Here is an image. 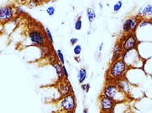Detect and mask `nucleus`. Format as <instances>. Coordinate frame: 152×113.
Returning <instances> with one entry per match:
<instances>
[{"instance_id": "f257e3e1", "label": "nucleus", "mask_w": 152, "mask_h": 113, "mask_svg": "<svg viewBox=\"0 0 152 113\" xmlns=\"http://www.w3.org/2000/svg\"><path fill=\"white\" fill-rule=\"evenodd\" d=\"M127 65L122 59L115 60L112 64L108 72V76L112 79H120L124 75Z\"/></svg>"}, {"instance_id": "f03ea898", "label": "nucleus", "mask_w": 152, "mask_h": 113, "mask_svg": "<svg viewBox=\"0 0 152 113\" xmlns=\"http://www.w3.org/2000/svg\"><path fill=\"white\" fill-rule=\"evenodd\" d=\"M103 94L115 102H119L125 99V94L119 90L116 83H109L105 86Z\"/></svg>"}, {"instance_id": "7ed1b4c3", "label": "nucleus", "mask_w": 152, "mask_h": 113, "mask_svg": "<svg viewBox=\"0 0 152 113\" xmlns=\"http://www.w3.org/2000/svg\"><path fill=\"white\" fill-rule=\"evenodd\" d=\"M137 44V40L136 38L135 35L133 33H129L123 40L121 46L123 50L125 51H129L133 49H135Z\"/></svg>"}, {"instance_id": "20e7f679", "label": "nucleus", "mask_w": 152, "mask_h": 113, "mask_svg": "<svg viewBox=\"0 0 152 113\" xmlns=\"http://www.w3.org/2000/svg\"><path fill=\"white\" fill-rule=\"evenodd\" d=\"M122 60L124 61L126 65L133 66L134 65H136L140 60V57L139 56L138 53L135 49L133 50L126 51L124 53Z\"/></svg>"}, {"instance_id": "39448f33", "label": "nucleus", "mask_w": 152, "mask_h": 113, "mask_svg": "<svg viewBox=\"0 0 152 113\" xmlns=\"http://www.w3.org/2000/svg\"><path fill=\"white\" fill-rule=\"evenodd\" d=\"M61 106L64 110L73 111L75 108V99L73 94H68L61 101Z\"/></svg>"}, {"instance_id": "423d86ee", "label": "nucleus", "mask_w": 152, "mask_h": 113, "mask_svg": "<svg viewBox=\"0 0 152 113\" xmlns=\"http://www.w3.org/2000/svg\"><path fill=\"white\" fill-rule=\"evenodd\" d=\"M139 24V19L137 17H130L125 20L123 24V30L125 33H132L135 31L137 25Z\"/></svg>"}, {"instance_id": "0eeeda50", "label": "nucleus", "mask_w": 152, "mask_h": 113, "mask_svg": "<svg viewBox=\"0 0 152 113\" xmlns=\"http://www.w3.org/2000/svg\"><path fill=\"white\" fill-rule=\"evenodd\" d=\"M100 103H101V110L104 113L110 112L113 110L114 106H115V102L113 99L108 98V97L105 96V95L101 97Z\"/></svg>"}, {"instance_id": "6e6552de", "label": "nucleus", "mask_w": 152, "mask_h": 113, "mask_svg": "<svg viewBox=\"0 0 152 113\" xmlns=\"http://www.w3.org/2000/svg\"><path fill=\"white\" fill-rule=\"evenodd\" d=\"M29 37L34 43L39 45H43L44 41H45V37H44L43 33L37 30H32L30 31Z\"/></svg>"}, {"instance_id": "1a4fd4ad", "label": "nucleus", "mask_w": 152, "mask_h": 113, "mask_svg": "<svg viewBox=\"0 0 152 113\" xmlns=\"http://www.w3.org/2000/svg\"><path fill=\"white\" fill-rule=\"evenodd\" d=\"M13 9L10 7H3L0 9V19L1 20H7L13 16Z\"/></svg>"}, {"instance_id": "9d476101", "label": "nucleus", "mask_w": 152, "mask_h": 113, "mask_svg": "<svg viewBox=\"0 0 152 113\" xmlns=\"http://www.w3.org/2000/svg\"><path fill=\"white\" fill-rule=\"evenodd\" d=\"M118 88L121 92H123L124 93H126L129 92V86L128 84V83L124 79H118V81H117V83H116Z\"/></svg>"}, {"instance_id": "9b49d317", "label": "nucleus", "mask_w": 152, "mask_h": 113, "mask_svg": "<svg viewBox=\"0 0 152 113\" xmlns=\"http://www.w3.org/2000/svg\"><path fill=\"white\" fill-rule=\"evenodd\" d=\"M139 14L143 16H151L152 15V4H147L145 7L142 8Z\"/></svg>"}, {"instance_id": "f8f14e48", "label": "nucleus", "mask_w": 152, "mask_h": 113, "mask_svg": "<svg viewBox=\"0 0 152 113\" xmlns=\"http://www.w3.org/2000/svg\"><path fill=\"white\" fill-rule=\"evenodd\" d=\"M124 50L122 49V46H121V44H117L115 47V49H114V55H113V59H117L116 60H119V57L121 55V53H122Z\"/></svg>"}, {"instance_id": "ddd939ff", "label": "nucleus", "mask_w": 152, "mask_h": 113, "mask_svg": "<svg viewBox=\"0 0 152 113\" xmlns=\"http://www.w3.org/2000/svg\"><path fill=\"white\" fill-rule=\"evenodd\" d=\"M77 77H78L79 83H83L85 81L86 78H87V70L85 68H82L80 69L78 74H77Z\"/></svg>"}, {"instance_id": "4468645a", "label": "nucleus", "mask_w": 152, "mask_h": 113, "mask_svg": "<svg viewBox=\"0 0 152 113\" xmlns=\"http://www.w3.org/2000/svg\"><path fill=\"white\" fill-rule=\"evenodd\" d=\"M53 66L55 67L56 69V72H57V74L58 75V78H59V79H61V78H62L64 76L62 67H61V65H60L59 63H54V64L53 65Z\"/></svg>"}, {"instance_id": "2eb2a0df", "label": "nucleus", "mask_w": 152, "mask_h": 113, "mask_svg": "<svg viewBox=\"0 0 152 113\" xmlns=\"http://www.w3.org/2000/svg\"><path fill=\"white\" fill-rule=\"evenodd\" d=\"M87 17L88 19H89V22H92L96 18V13L94 10L92 8H89L87 9Z\"/></svg>"}, {"instance_id": "dca6fc26", "label": "nucleus", "mask_w": 152, "mask_h": 113, "mask_svg": "<svg viewBox=\"0 0 152 113\" xmlns=\"http://www.w3.org/2000/svg\"><path fill=\"white\" fill-rule=\"evenodd\" d=\"M71 90V86H70V84H69V83H65V84H64L63 86H61V94L64 95H66H66L69 94Z\"/></svg>"}, {"instance_id": "f3484780", "label": "nucleus", "mask_w": 152, "mask_h": 113, "mask_svg": "<svg viewBox=\"0 0 152 113\" xmlns=\"http://www.w3.org/2000/svg\"><path fill=\"white\" fill-rule=\"evenodd\" d=\"M82 27H83V22H82V20H81L80 17H79V18L77 19V20L76 21L75 24V30H77V31L81 30Z\"/></svg>"}, {"instance_id": "a211bd4d", "label": "nucleus", "mask_w": 152, "mask_h": 113, "mask_svg": "<svg viewBox=\"0 0 152 113\" xmlns=\"http://www.w3.org/2000/svg\"><path fill=\"white\" fill-rule=\"evenodd\" d=\"M121 6H122V1H117V2L115 4V6H114V11L115 12L119 11V10L121 9Z\"/></svg>"}, {"instance_id": "6ab92c4d", "label": "nucleus", "mask_w": 152, "mask_h": 113, "mask_svg": "<svg viewBox=\"0 0 152 113\" xmlns=\"http://www.w3.org/2000/svg\"><path fill=\"white\" fill-rule=\"evenodd\" d=\"M73 51H74V53H75V55H78L80 54L81 51H82V47L80 45H77L76 46H75L74 47V49H73Z\"/></svg>"}, {"instance_id": "aec40b11", "label": "nucleus", "mask_w": 152, "mask_h": 113, "mask_svg": "<svg viewBox=\"0 0 152 113\" xmlns=\"http://www.w3.org/2000/svg\"><path fill=\"white\" fill-rule=\"evenodd\" d=\"M57 53L60 61H61V63L64 65V55L62 54V53H61V51L60 50V49H59V50L57 51Z\"/></svg>"}, {"instance_id": "412c9836", "label": "nucleus", "mask_w": 152, "mask_h": 113, "mask_svg": "<svg viewBox=\"0 0 152 113\" xmlns=\"http://www.w3.org/2000/svg\"><path fill=\"white\" fill-rule=\"evenodd\" d=\"M46 11H47L48 14L49 15H50V16H51V15H54V13H55V7H54V6H50L46 9Z\"/></svg>"}, {"instance_id": "4be33fe9", "label": "nucleus", "mask_w": 152, "mask_h": 113, "mask_svg": "<svg viewBox=\"0 0 152 113\" xmlns=\"http://www.w3.org/2000/svg\"><path fill=\"white\" fill-rule=\"evenodd\" d=\"M45 30H46V33H47L48 37V38L50 39V40L51 42H53V35H52L50 31V30L48 29V28H46V29H45Z\"/></svg>"}, {"instance_id": "5701e85b", "label": "nucleus", "mask_w": 152, "mask_h": 113, "mask_svg": "<svg viewBox=\"0 0 152 113\" xmlns=\"http://www.w3.org/2000/svg\"><path fill=\"white\" fill-rule=\"evenodd\" d=\"M62 69H63V74H64V75L66 78H68V77H69V74H68L66 68V67L64 66V65H63V66H62Z\"/></svg>"}, {"instance_id": "b1692460", "label": "nucleus", "mask_w": 152, "mask_h": 113, "mask_svg": "<svg viewBox=\"0 0 152 113\" xmlns=\"http://www.w3.org/2000/svg\"><path fill=\"white\" fill-rule=\"evenodd\" d=\"M82 88L83 89L84 91H85V92H88L89 90V84H86V85H83L82 86Z\"/></svg>"}, {"instance_id": "393cba45", "label": "nucleus", "mask_w": 152, "mask_h": 113, "mask_svg": "<svg viewBox=\"0 0 152 113\" xmlns=\"http://www.w3.org/2000/svg\"><path fill=\"white\" fill-rule=\"evenodd\" d=\"M70 41H71V45H74L77 42V38H75V37H73V38H71V40H70Z\"/></svg>"}, {"instance_id": "a878e982", "label": "nucleus", "mask_w": 152, "mask_h": 113, "mask_svg": "<svg viewBox=\"0 0 152 113\" xmlns=\"http://www.w3.org/2000/svg\"><path fill=\"white\" fill-rule=\"evenodd\" d=\"M103 43H101V46H100V48H99V50H100V51L102 50V48H103Z\"/></svg>"}, {"instance_id": "bb28decb", "label": "nucleus", "mask_w": 152, "mask_h": 113, "mask_svg": "<svg viewBox=\"0 0 152 113\" xmlns=\"http://www.w3.org/2000/svg\"><path fill=\"white\" fill-rule=\"evenodd\" d=\"M66 113H74L73 111H68V112H66Z\"/></svg>"}, {"instance_id": "cd10ccee", "label": "nucleus", "mask_w": 152, "mask_h": 113, "mask_svg": "<svg viewBox=\"0 0 152 113\" xmlns=\"http://www.w3.org/2000/svg\"><path fill=\"white\" fill-rule=\"evenodd\" d=\"M84 113H87V110H86V109H85V110H84Z\"/></svg>"}, {"instance_id": "c85d7f7f", "label": "nucleus", "mask_w": 152, "mask_h": 113, "mask_svg": "<svg viewBox=\"0 0 152 113\" xmlns=\"http://www.w3.org/2000/svg\"><path fill=\"white\" fill-rule=\"evenodd\" d=\"M109 113H110V112H109Z\"/></svg>"}]
</instances>
